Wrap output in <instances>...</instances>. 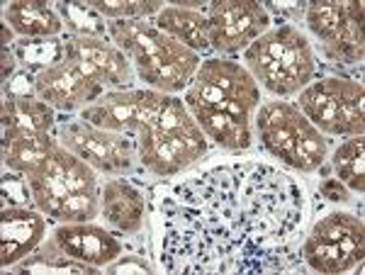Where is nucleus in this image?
I'll use <instances>...</instances> for the list:
<instances>
[{"instance_id":"f257e3e1","label":"nucleus","mask_w":365,"mask_h":275,"mask_svg":"<svg viewBox=\"0 0 365 275\" xmlns=\"http://www.w3.org/2000/svg\"><path fill=\"white\" fill-rule=\"evenodd\" d=\"M156 251L166 273L302 271L307 195L268 163L217 166L156 192Z\"/></svg>"},{"instance_id":"f03ea898","label":"nucleus","mask_w":365,"mask_h":275,"mask_svg":"<svg viewBox=\"0 0 365 275\" xmlns=\"http://www.w3.org/2000/svg\"><path fill=\"white\" fill-rule=\"evenodd\" d=\"M139 163L156 178H173L202 161L210 151L205 132L178 95L154 90L137 130Z\"/></svg>"},{"instance_id":"7ed1b4c3","label":"nucleus","mask_w":365,"mask_h":275,"mask_svg":"<svg viewBox=\"0 0 365 275\" xmlns=\"http://www.w3.org/2000/svg\"><path fill=\"white\" fill-rule=\"evenodd\" d=\"M108 34L132 61L137 78L151 90L178 95L192 83L202 63V56L161 32L151 20L108 22Z\"/></svg>"},{"instance_id":"20e7f679","label":"nucleus","mask_w":365,"mask_h":275,"mask_svg":"<svg viewBox=\"0 0 365 275\" xmlns=\"http://www.w3.org/2000/svg\"><path fill=\"white\" fill-rule=\"evenodd\" d=\"M34 207L51 222H93L100 217V178L93 166L54 146L37 171L25 175Z\"/></svg>"},{"instance_id":"39448f33","label":"nucleus","mask_w":365,"mask_h":275,"mask_svg":"<svg viewBox=\"0 0 365 275\" xmlns=\"http://www.w3.org/2000/svg\"><path fill=\"white\" fill-rule=\"evenodd\" d=\"M249 73L278 98L295 95L317 76V56L309 39L292 25H278L244 51Z\"/></svg>"},{"instance_id":"423d86ee","label":"nucleus","mask_w":365,"mask_h":275,"mask_svg":"<svg viewBox=\"0 0 365 275\" xmlns=\"http://www.w3.org/2000/svg\"><path fill=\"white\" fill-rule=\"evenodd\" d=\"M256 132L273 159L299 173L319 171L327 161L329 142L314 125L299 113L297 105L268 100L256 110Z\"/></svg>"},{"instance_id":"0eeeda50","label":"nucleus","mask_w":365,"mask_h":275,"mask_svg":"<svg viewBox=\"0 0 365 275\" xmlns=\"http://www.w3.org/2000/svg\"><path fill=\"white\" fill-rule=\"evenodd\" d=\"M297 108L312 125L331 137H363L365 88L349 76H327L299 90Z\"/></svg>"},{"instance_id":"6e6552de","label":"nucleus","mask_w":365,"mask_h":275,"mask_svg":"<svg viewBox=\"0 0 365 275\" xmlns=\"http://www.w3.org/2000/svg\"><path fill=\"white\" fill-rule=\"evenodd\" d=\"M56 139L71 154L83 159L98 173L129 175L139 163L137 137L125 132H108L86 122L83 117L61 120L56 125Z\"/></svg>"},{"instance_id":"1a4fd4ad","label":"nucleus","mask_w":365,"mask_h":275,"mask_svg":"<svg viewBox=\"0 0 365 275\" xmlns=\"http://www.w3.org/2000/svg\"><path fill=\"white\" fill-rule=\"evenodd\" d=\"M309 32L319 39L322 51L329 61L339 66L361 63L365 54L363 39V3H334V0H317L307 3L304 13Z\"/></svg>"},{"instance_id":"9d476101","label":"nucleus","mask_w":365,"mask_h":275,"mask_svg":"<svg viewBox=\"0 0 365 275\" xmlns=\"http://www.w3.org/2000/svg\"><path fill=\"white\" fill-rule=\"evenodd\" d=\"M210 46L220 54L246 51L270 29V13L256 0H215L207 5Z\"/></svg>"},{"instance_id":"9b49d317","label":"nucleus","mask_w":365,"mask_h":275,"mask_svg":"<svg viewBox=\"0 0 365 275\" xmlns=\"http://www.w3.org/2000/svg\"><path fill=\"white\" fill-rule=\"evenodd\" d=\"M63 56L78 63L105 90H129L137 78L132 61L108 37H66Z\"/></svg>"},{"instance_id":"f8f14e48","label":"nucleus","mask_w":365,"mask_h":275,"mask_svg":"<svg viewBox=\"0 0 365 275\" xmlns=\"http://www.w3.org/2000/svg\"><path fill=\"white\" fill-rule=\"evenodd\" d=\"M34 93L39 100L51 105L54 110L76 113V110H83L91 103H96L105 93V88L93 76H88L78 63L63 56L54 66L37 73Z\"/></svg>"},{"instance_id":"ddd939ff","label":"nucleus","mask_w":365,"mask_h":275,"mask_svg":"<svg viewBox=\"0 0 365 275\" xmlns=\"http://www.w3.org/2000/svg\"><path fill=\"white\" fill-rule=\"evenodd\" d=\"M120 237L122 234L96 222H63L51 232L49 242L71 259L105 271V266L125 254V242Z\"/></svg>"},{"instance_id":"4468645a","label":"nucleus","mask_w":365,"mask_h":275,"mask_svg":"<svg viewBox=\"0 0 365 275\" xmlns=\"http://www.w3.org/2000/svg\"><path fill=\"white\" fill-rule=\"evenodd\" d=\"M100 217L122 237H139L151 217V200L139 185L125 175L100 185Z\"/></svg>"},{"instance_id":"2eb2a0df","label":"nucleus","mask_w":365,"mask_h":275,"mask_svg":"<svg viewBox=\"0 0 365 275\" xmlns=\"http://www.w3.org/2000/svg\"><path fill=\"white\" fill-rule=\"evenodd\" d=\"M151 88H129V90H105L96 103L81 110L78 117L108 132L137 134L149 110Z\"/></svg>"},{"instance_id":"dca6fc26","label":"nucleus","mask_w":365,"mask_h":275,"mask_svg":"<svg viewBox=\"0 0 365 275\" xmlns=\"http://www.w3.org/2000/svg\"><path fill=\"white\" fill-rule=\"evenodd\" d=\"M46 214L37 207H3L0 212V266L3 271L27 259L46 237Z\"/></svg>"},{"instance_id":"f3484780","label":"nucleus","mask_w":365,"mask_h":275,"mask_svg":"<svg viewBox=\"0 0 365 275\" xmlns=\"http://www.w3.org/2000/svg\"><path fill=\"white\" fill-rule=\"evenodd\" d=\"M195 78L205 81V83L212 88H217V90L225 93L232 100L249 108L251 113H256L258 105H261V85H258L256 78L249 73V68L241 66L239 61L207 58V61L200 63Z\"/></svg>"},{"instance_id":"a211bd4d","label":"nucleus","mask_w":365,"mask_h":275,"mask_svg":"<svg viewBox=\"0 0 365 275\" xmlns=\"http://www.w3.org/2000/svg\"><path fill=\"white\" fill-rule=\"evenodd\" d=\"M3 20L17 37L51 39L63 32L56 8L42 0H13L3 8Z\"/></svg>"},{"instance_id":"6ab92c4d","label":"nucleus","mask_w":365,"mask_h":275,"mask_svg":"<svg viewBox=\"0 0 365 275\" xmlns=\"http://www.w3.org/2000/svg\"><path fill=\"white\" fill-rule=\"evenodd\" d=\"M56 110L37 95L3 100V142L20 134H54Z\"/></svg>"},{"instance_id":"aec40b11","label":"nucleus","mask_w":365,"mask_h":275,"mask_svg":"<svg viewBox=\"0 0 365 275\" xmlns=\"http://www.w3.org/2000/svg\"><path fill=\"white\" fill-rule=\"evenodd\" d=\"M151 22L173 37L175 42L192 49L195 54L210 51V29H207V10H190L180 5H163L161 13L151 17Z\"/></svg>"},{"instance_id":"412c9836","label":"nucleus","mask_w":365,"mask_h":275,"mask_svg":"<svg viewBox=\"0 0 365 275\" xmlns=\"http://www.w3.org/2000/svg\"><path fill=\"white\" fill-rule=\"evenodd\" d=\"M185 108L190 110V115L195 117L197 127L205 132V137L212 139L217 146H222L225 151H246L253 144L251 137V125L241 122L237 117L227 113H217L195 100H182Z\"/></svg>"},{"instance_id":"4be33fe9","label":"nucleus","mask_w":365,"mask_h":275,"mask_svg":"<svg viewBox=\"0 0 365 275\" xmlns=\"http://www.w3.org/2000/svg\"><path fill=\"white\" fill-rule=\"evenodd\" d=\"M309 237L336 244V247L351 251L358 261H363L365 256V224L363 217H358V214L334 209V212L324 214L322 219L312 224Z\"/></svg>"},{"instance_id":"5701e85b","label":"nucleus","mask_w":365,"mask_h":275,"mask_svg":"<svg viewBox=\"0 0 365 275\" xmlns=\"http://www.w3.org/2000/svg\"><path fill=\"white\" fill-rule=\"evenodd\" d=\"M58 146L54 134H20L8 142H3V163L8 171L29 175L44 163L46 156Z\"/></svg>"},{"instance_id":"b1692460","label":"nucleus","mask_w":365,"mask_h":275,"mask_svg":"<svg viewBox=\"0 0 365 275\" xmlns=\"http://www.w3.org/2000/svg\"><path fill=\"white\" fill-rule=\"evenodd\" d=\"M13 273L29 275V273H78V275H98L100 268L88 266L76 259H71L63 251H58L49 239H44L27 259H22L20 263H15L13 268H8Z\"/></svg>"},{"instance_id":"393cba45","label":"nucleus","mask_w":365,"mask_h":275,"mask_svg":"<svg viewBox=\"0 0 365 275\" xmlns=\"http://www.w3.org/2000/svg\"><path fill=\"white\" fill-rule=\"evenodd\" d=\"M302 261H304V266L312 268V271L327 273V275L349 273L363 263V261H358L351 251L341 249L336 244L314 239V237H309V234L302 239Z\"/></svg>"},{"instance_id":"a878e982","label":"nucleus","mask_w":365,"mask_h":275,"mask_svg":"<svg viewBox=\"0 0 365 275\" xmlns=\"http://www.w3.org/2000/svg\"><path fill=\"white\" fill-rule=\"evenodd\" d=\"M365 142L363 137H349L331 154V171L353 192L365 190Z\"/></svg>"},{"instance_id":"bb28decb","label":"nucleus","mask_w":365,"mask_h":275,"mask_svg":"<svg viewBox=\"0 0 365 275\" xmlns=\"http://www.w3.org/2000/svg\"><path fill=\"white\" fill-rule=\"evenodd\" d=\"M13 54L17 58L22 68L32 73H39L44 68L54 66L63 58V39L61 37H51V39H15L10 44Z\"/></svg>"},{"instance_id":"cd10ccee","label":"nucleus","mask_w":365,"mask_h":275,"mask_svg":"<svg viewBox=\"0 0 365 275\" xmlns=\"http://www.w3.org/2000/svg\"><path fill=\"white\" fill-rule=\"evenodd\" d=\"M71 37H108V20L91 3H56L54 5Z\"/></svg>"},{"instance_id":"c85d7f7f","label":"nucleus","mask_w":365,"mask_h":275,"mask_svg":"<svg viewBox=\"0 0 365 275\" xmlns=\"http://www.w3.org/2000/svg\"><path fill=\"white\" fill-rule=\"evenodd\" d=\"M105 20H151L161 13L158 0H88Z\"/></svg>"},{"instance_id":"c756f323","label":"nucleus","mask_w":365,"mask_h":275,"mask_svg":"<svg viewBox=\"0 0 365 275\" xmlns=\"http://www.w3.org/2000/svg\"><path fill=\"white\" fill-rule=\"evenodd\" d=\"M0 195H3V207H34L29 183L25 175H20V173H13V171L5 173Z\"/></svg>"},{"instance_id":"7c9ffc66","label":"nucleus","mask_w":365,"mask_h":275,"mask_svg":"<svg viewBox=\"0 0 365 275\" xmlns=\"http://www.w3.org/2000/svg\"><path fill=\"white\" fill-rule=\"evenodd\" d=\"M105 273L110 275H151L154 273V263L149 261V256L144 251H134V254H122L120 259L113 261L110 266H105Z\"/></svg>"},{"instance_id":"2f4dec72","label":"nucleus","mask_w":365,"mask_h":275,"mask_svg":"<svg viewBox=\"0 0 365 275\" xmlns=\"http://www.w3.org/2000/svg\"><path fill=\"white\" fill-rule=\"evenodd\" d=\"M34 78H37V73L27 71V68L15 71L13 78H10L8 83H3L5 98H32V95H37V93H34Z\"/></svg>"},{"instance_id":"473e14b6","label":"nucleus","mask_w":365,"mask_h":275,"mask_svg":"<svg viewBox=\"0 0 365 275\" xmlns=\"http://www.w3.org/2000/svg\"><path fill=\"white\" fill-rule=\"evenodd\" d=\"M263 5H266L268 13L278 15L285 22H299L304 20V13H307V3H278V0H270V3Z\"/></svg>"},{"instance_id":"72a5a7b5","label":"nucleus","mask_w":365,"mask_h":275,"mask_svg":"<svg viewBox=\"0 0 365 275\" xmlns=\"http://www.w3.org/2000/svg\"><path fill=\"white\" fill-rule=\"evenodd\" d=\"M319 195L329 202H349L351 200V190L341 183L334 175H324L319 180Z\"/></svg>"}]
</instances>
